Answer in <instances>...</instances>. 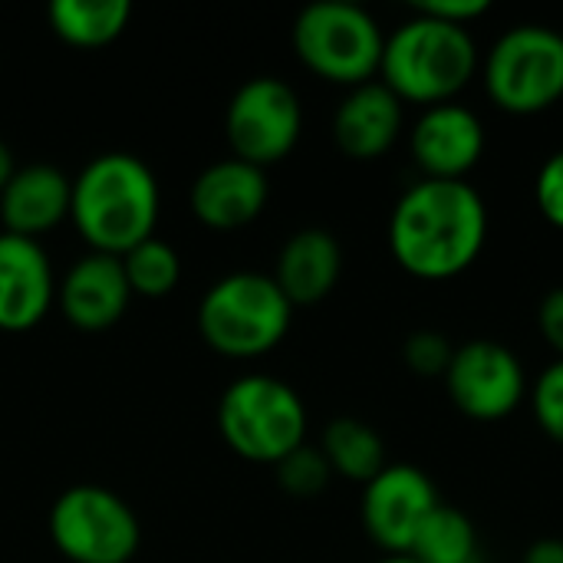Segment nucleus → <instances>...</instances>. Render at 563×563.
Listing matches in <instances>:
<instances>
[{
	"label": "nucleus",
	"mask_w": 563,
	"mask_h": 563,
	"mask_svg": "<svg viewBox=\"0 0 563 563\" xmlns=\"http://www.w3.org/2000/svg\"><path fill=\"white\" fill-rule=\"evenodd\" d=\"M492 214L468 178H416L389 211V254L416 280H452L485 251Z\"/></svg>",
	"instance_id": "1"
},
{
	"label": "nucleus",
	"mask_w": 563,
	"mask_h": 563,
	"mask_svg": "<svg viewBox=\"0 0 563 563\" xmlns=\"http://www.w3.org/2000/svg\"><path fill=\"white\" fill-rule=\"evenodd\" d=\"M162 185L152 165L132 152H99L73 175L69 221L99 254H129L155 234Z\"/></svg>",
	"instance_id": "2"
},
{
	"label": "nucleus",
	"mask_w": 563,
	"mask_h": 563,
	"mask_svg": "<svg viewBox=\"0 0 563 563\" xmlns=\"http://www.w3.org/2000/svg\"><path fill=\"white\" fill-rule=\"evenodd\" d=\"M482 53L472 26H455L412 7L406 20L386 30L379 79L409 106L459 99L478 76Z\"/></svg>",
	"instance_id": "3"
},
{
	"label": "nucleus",
	"mask_w": 563,
	"mask_h": 563,
	"mask_svg": "<svg viewBox=\"0 0 563 563\" xmlns=\"http://www.w3.org/2000/svg\"><path fill=\"white\" fill-rule=\"evenodd\" d=\"M201 340L228 360H257L277 350L294 323V303L264 271H231L198 300Z\"/></svg>",
	"instance_id": "4"
},
{
	"label": "nucleus",
	"mask_w": 563,
	"mask_h": 563,
	"mask_svg": "<svg viewBox=\"0 0 563 563\" xmlns=\"http://www.w3.org/2000/svg\"><path fill=\"white\" fill-rule=\"evenodd\" d=\"M297 59L320 79L353 89L379 79L386 30L356 0H313L290 26Z\"/></svg>",
	"instance_id": "5"
},
{
	"label": "nucleus",
	"mask_w": 563,
	"mask_h": 563,
	"mask_svg": "<svg viewBox=\"0 0 563 563\" xmlns=\"http://www.w3.org/2000/svg\"><path fill=\"white\" fill-rule=\"evenodd\" d=\"M478 76L501 112H548L563 99V30L541 20L501 30L482 56Z\"/></svg>",
	"instance_id": "6"
},
{
	"label": "nucleus",
	"mask_w": 563,
	"mask_h": 563,
	"mask_svg": "<svg viewBox=\"0 0 563 563\" xmlns=\"http://www.w3.org/2000/svg\"><path fill=\"white\" fill-rule=\"evenodd\" d=\"M218 432L234 455L257 465H277L307 442V406L290 383L267 373H247L221 393Z\"/></svg>",
	"instance_id": "7"
},
{
	"label": "nucleus",
	"mask_w": 563,
	"mask_h": 563,
	"mask_svg": "<svg viewBox=\"0 0 563 563\" xmlns=\"http://www.w3.org/2000/svg\"><path fill=\"white\" fill-rule=\"evenodd\" d=\"M46 528L53 548L69 563H129L142 544L132 505L102 485L66 488L53 501Z\"/></svg>",
	"instance_id": "8"
},
{
	"label": "nucleus",
	"mask_w": 563,
	"mask_h": 563,
	"mask_svg": "<svg viewBox=\"0 0 563 563\" xmlns=\"http://www.w3.org/2000/svg\"><path fill=\"white\" fill-rule=\"evenodd\" d=\"M303 135V102L280 76L244 79L224 106V139L234 158L257 168L284 162Z\"/></svg>",
	"instance_id": "9"
},
{
	"label": "nucleus",
	"mask_w": 563,
	"mask_h": 563,
	"mask_svg": "<svg viewBox=\"0 0 563 563\" xmlns=\"http://www.w3.org/2000/svg\"><path fill=\"white\" fill-rule=\"evenodd\" d=\"M452 406L475 422H501L528 402L531 376L521 356L492 336H475L455 346L442 376Z\"/></svg>",
	"instance_id": "10"
},
{
	"label": "nucleus",
	"mask_w": 563,
	"mask_h": 563,
	"mask_svg": "<svg viewBox=\"0 0 563 563\" xmlns=\"http://www.w3.org/2000/svg\"><path fill=\"white\" fill-rule=\"evenodd\" d=\"M439 505L435 482L419 465L389 462L363 485L360 518L376 548L386 554H409L419 528Z\"/></svg>",
	"instance_id": "11"
},
{
	"label": "nucleus",
	"mask_w": 563,
	"mask_h": 563,
	"mask_svg": "<svg viewBox=\"0 0 563 563\" xmlns=\"http://www.w3.org/2000/svg\"><path fill=\"white\" fill-rule=\"evenodd\" d=\"M485 148L488 129L462 99L426 106L409 125V155L422 178H468Z\"/></svg>",
	"instance_id": "12"
},
{
	"label": "nucleus",
	"mask_w": 563,
	"mask_h": 563,
	"mask_svg": "<svg viewBox=\"0 0 563 563\" xmlns=\"http://www.w3.org/2000/svg\"><path fill=\"white\" fill-rule=\"evenodd\" d=\"M132 303V287L122 257L86 251L56 280V307L63 320L82 333H102L115 327Z\"/></svg>",
	"instance_id": "13"
},
{
	"label": "nucleus",
	"mask_w": 563,
	"mask_h": 563,
	"mask_svg": "<svg viewBox=\"0 0 563 563\" xmlns=\"http://www.w3.org/2000/svg\"><path fill=\"white\" fill-rule=\"evenodd\" d=\"M271 201V178L244 158H218L205 165L188 191L191 214L211 231H241L264 214Z\"/></svg>",
	"instance_id": "14"
},
{
	"label": "nucleus",
	"mask_w": 563,
	"mask_h": 563,
	"mask_svg": "<svg viewBox=\"0 0 563 563\" xmlns=\"http://www.w3.org/2000/svg\"><path fill=\"white\" fill-rule=\"evenodd\" d=\"M53 303L56 271L46 247L33 238L0 231V330H33Z\"/></svg>",
	"instance_id": "15"
},
{
	"label": "nucleus",
	"mask_w": 563,
	"mask_h": 563,
	"mask_svg": "<svg viewBox=\"0 0 563 563\" xmlns=\"http://www.w3.org/2000/svg\"><path fill=\"white\" fill-rule=\"evenodd\" d=\"M330 132L346 158H383L406 132V102L383 79L360 82L336 102Z\"/></svg>",
	"instance_id": "16"
},
{
	"label": "nucleus",
	"mask_w": 563,
	"mask_h": 563,
	"mask_svg": "<svg viewBox=\"0 0 563 563\" xmlns=\"http://www.w3.org/2000/svg\"><path fill=\"white\" fill-rule=\"evenodd\" d=\"M69 201L73 178L63 168L49 162L16 165L13 178L0 191V224L10 234L40 241V234L69 221Z\"/></svg>",
	"instance_id": "17"
},
{
	"label": "nucleus",
	"mask_w": 563,
	"mask_h": 563,
	"mask_svg": "<svg viewBox=\"0 0 563 563\" xmlns=\"http://www.w3.org/2000/svg\"><path fill=\"white\" fill-rule=\"evenodd\" d=\"M271 277L277 280V287L294 307H313L327 300L343 277L340 238L317 224L294 231L280 244Z\"/></svg>",
	"instance_id": "18"
},
{
	"label": "nucleus",
	"mask_w": 563,
	"mask_h": 563,
	"mask_svg": "<svg viewBox=\"0 0 563 563\" xmlns=\"http://www.w3.org/2000/svg\"><path fill=\"white\" fill-rule=\"evenodd\" d=\"M129 20H132L129 0H53L46 7L49 30L76 49L109 46L125 33Z\"/></svg>",
	"instance_id": "19"
},
{
	"label": "nucleus",
	"mask_w": 563,
	"mask_h": 563,
	"mask_svg": "<svg viewBox=\"0 0 563 563\" xmlns=\"http://www.w3.org/2000/svg\"><path fill=\"white\" fill-rule=\"evenodd\" d=\"M320 452L330 462L333 475L356 482V485L373 482L389 465L383 435L356 416L330 419L320 435Z\"/></svg>",
	"instance_id": "20"
},
{
	"label": "nucleus",
	"mask_w": 563,
	"mask_h": 563,
	"mask_svg": "<svg viewBox=\"0 0 563 563\" xmlns=\"http://www.w3.org/2000/svg\"><path fill=\"white\" fill-rule=\"evenodd\" d=\"M409 558L419 563H485L475 521L452 505H439L426 518Z\"/></svg>",
	"instance_id": "21"
},
{
	"label": "nucleus",
	"mask_w": 563,
	"mask_h": 563,
	"mask_svg": "<svg viewBox=\"0 0 563 563\" xmlns=\"http://www.w3.org/2000/svg\"><path fill=\"white\" fill-rule=\"evenodd\" d=\"M122 267H125L132 297H145V300L168 297L181 280V257L158 234L145 238L129 254H122Z\"/></svg>",
	"instance_id": "22"
},
{
	"label": "nucleus",
	"mask_w": 563,
	"mask_h": 563,
	"mask_svg": "<svg viewBox=\"0 0 563 563\" xmlns=\"http://www.w3.org/2000/svg\"><path fill=\"white\" fill-rule=\"evenodd\" d=\"M274 468H277L280 492H287L290 498H300V501L323 495L330 488V482H333L330 462L323 459L320 445H310V442H303L300 449L284 455Z\"/></svg>",
	"instance_id": "23"
},
{
	"label": "nucleus",
	"mask_w": 563,
	"mask_h": 563,
	"mask_svg": "<svg viewBox=\"0 0 563 563\" xmlns=\"http://www.w3.org/2000/svg\"><path fill=\"white\" fill-rule=\"evenodd\" d=\"M528 406H531V416H534L538 429H541L551 442L563 445V360L554 356V360L531 379Z\"/></svg>",
	"instance_id": "24"
},
{
	"label": "nucleus",
	"mask_w": 563,
	"mask_h": 563,
	"mask_svg": "<svg viewBox=\"0 0 563 563\" xmlns=\"http://www.w3.org/2000/svg\"><path fill=\"white\" fill-rule=\"evenodd\" d=\"M455 343L442 330H412L402 343V360L406 366L422 376V379H442L449 363H452Z\"/></svg>",
	"instance_id": "25"
},
{
	"label": "nucleus",
	"mask_w": 563,
	"mask_h": 563,
	"mask_svg": "<svg viewBox=\"0 0 563 563\" xmlns=\"http://www.w3.org/2000/svg\"><path fill=\"white\" fill-rule=\"evenodd\" d=\"M534 205L548 224L563 231V148L541 162L534 175Z\"/></svg>",
	"instance_id": "26"
},
{
	"label": "nucleus",
	"mask_w": 563,
	"mask_h": 563,
	"mask_svg": "<svg viewBox=\"0 0 563 563\" xmlns=\"http://www.w3.org/2000/svg\"><path fill=\"white\" fill-rule=\"evenodd\" d=\"M538 333L551 346V353L563 360V284L551 287L538 303Z\"/></svg>",
	"instance_id": "27"
},
{
	"label": "nucleus",
	"mask_w": 563,
	"mask_h": 563,
	"mask_svg": "<svg viewBox=\"0 0 563 563\" xmlns=\"http://www.w3.org/2000/svg\"><path fill=\"white\" fill-rule=\"evenodd\" d=\"M416 7H419L422 13L439 16V20L455 23V26H472L475 20H482V16L492 10L488 0H422V3H416Z\"/></svg>",
	"instance_id": "28"
},
{
	"label": "nucleus",
	"mask_w": 563,
	"mask_h": 563,
	"mask_svg": "<svg viewBox=\"0 0 563 563\" xmlns=\"http://www.w3.org/2000/svg\"><path fill=\"white\" fill-rule=\"evenodd\" d=\"M521 563H563V538H538L528 544Z\"/></svg>",
	"instance_id": "29"
},
{
	"label": "nucleus",
	"mask_w": 563,
	"mask_h": 563,
	"mask_svg": "<svg viewBox=\"0 0 563 563\" xmlns=\"http://www.w3.org/2000/svg\"><path fill=\"white\" fill-rule=\"evenodd\" d=\"M13 172H16V162H13V152H10V145L0 139V191L7 188V181L13 178Z\"/></svg>",
	"instance_id": "30"
},
{
	"label": "nucleus",
	"mask_w": 563,
	"mask_h": 563,
	"mask_svg": "<svg viewBox=\"0 0 563 563\" xmlns=\"http://www.w3.org/2000/svg\"><path fill=\"white\" fill-rule=\"evenodd\" d=\"M376 563H419L416 558H409V554H386L383 561H376Z\"/></svg>",
	"instance_id": "31"
}]
</instances>
